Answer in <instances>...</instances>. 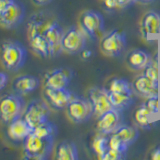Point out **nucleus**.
Returning <instances> with one entry per match:
<instances>
[{"label": "nucleus", "mask_w": 160, "mask_h": 160, "mask_svg": "<svg viewBox=\"0 0 160 160\" xmlns=\"http://www.w3.org/2000/svg\"><path fill=\"white\" fill-rule=\"evenodd\" d=\"M57 126L50 120L39 124L33 129V133L43 139H54L57 135Z\"/></svg>", "instance_id": "25"}, {"label": "nucleus", "mask_w": 160, "mask_h": 160, "mask_svg": "<svg viewBox=\"0 0 160 160\" xmlns=\"http://www.w3.org/2000/svg\"><path fill=\"white\" fill-rule=\"evenodd\" d=\"M7 128V134L9 138L15 142L24 141L30 134L33 132V128L27 123L23 117H19L10 122Z\"/></svg>", "instance_id": "15"}, {"label": "nucleus", "mask_w": 160, "mask_h": 160, "mask_svg": "<svg viewBox=\"0 0 160 160\" xmlns=\"http://www.w3.org/2000/svg\"><path fill=\"white\" fill-rule=\"evenodd\" d=\"M8 82V75L7 73L0 71V90H2L7 85Z\"/></svg>", "instance_id": "33"}, {"label": "nucleus", "mask_w": 160, "mask_h": 160, "mask_svg": "<svg viewBox=\"0 0 160 160\" xmlns=\"http://www.w3.org/2000/svg\"><path fill=\"white\" fill-rule=\"evenodd\" d=\"M86 45V38L83 30H80L76 26L70 27L66 32H64L62 38L63 51L76 54L81 52Z\"/></svg>", "instance_id": "8"}, {"label": "nucleus", "mask_w": 160, "mask_h": 160, "mask_svg": "<svg viewBox=\"0 0 160 160\" xmlns=\"http://www.w3.org/2000/svg\"><path fill=\"white\" fill-rule=\"evenodd\" d=\"M50 110L48 105L41 100H33L24 110L23 118L33 129L45 121L49 120Z\"/></svg>", "instance_id": "7"}, {"label": "nucleus", "mask_w": 160, "mask_h": 160, "mask_svg": "<svg viewBox=\"0 0 160 160\" xmlns=\"http://www.w3.org/2000/svg\"><path fill=\"white\" fill-rule=\"evenodd\" d=\"M57 160H78V150L76 145L70 141H63L57 146Z\"/></svg>", "instance_id": "21"}, {"label": "nucleus", "mask_w": 160, "mask_h": 160, "mask_svg": "<svg viewBox=\"0 0 160 160\" xmlns=\"http://www.w3.org/2000/svg\"><path fill=\"white\" fill-rule=\"evenodd\" d=\"M80 25L84 33L92 39H100L104 32V19L97 11H85L80 18Z\"/></svg>", "instance_id": "6"}, {"label": "nucleus", "mask_w": 160, "mask_h": 160, "mask_svg": "<svg viewBox=\"0 0 160 160\" xmlns=\"http://www.w3.org/2000/svg\"><path fill=\"white\" fill-rule=\"evenodd\" d=\"M127 39L124 32L114 30L104 36L100 41V49L109 57H118L126 48Z\"/></svg>", "instance_id": "5"}, {"label": "nucleus", "mask_w": 160, "mask_h": 160, "mask_svg": "<svg viewBox=\"0 0 160 160\" xmlns=\"http://www.w3.org/2000/svg\"><path fill=\"white\" fill-rule=\"evenodd\" d=\"M109 98L113 108L123 111V110L127 109L133 102V94L128 93H119V92H112L109 91Z\"/></svg>", "instance_id": "22"}, {"label": "nucleus", "mask_w": 160, "mask_h": 160, "mask_svg": "<svg viewBox=\"0 0 160 160\" xmlns=\"http://www.w3.org/2000/svg\"><path fill=\"white\" fill-rule=\"evenodd\" d=\"M32 1L36 5H39V6H43V5L49 4L50 2L52 1V0H32Z\"/></svg>", "instance_id": "38"}, {"label": "nucleus", "mask_w": 160, "mask_h": 160, "mask_svg": "<svg viewBox=\"0 0 160 160\" xmlns=\"http://www.w3.org/2000/svg\"><path fill=\"white\" fill-rule=\"evenodd\" d=\"M137 1L141 2V3H143V4H148V3H151V2H153L154 0H137Z\"/></svg>", "instance_id": "39"}, {"label": "nucleus", "mask_w": 160, "mask_h": 160, "mask_svg": "<svg viewBox=\"0 0 160 160\" xmlns=\"http://www.w3.org/2000/svg\"><path fill=\"white\" fill-rule=\"evenodd\" d=\"M44 97L51 107L57 110H62L67 108L68 104L74 97V95L67 88L52 89L45 87Z\"/></svg>", "instance_id": "13"}, {"label": "nucleus", "mask_w": 160, "mask_h": 160, "mask_svg": "<svg viewBox=\"0 0 160 160\" xmlns=\"http://www.w3.org/2000/svg\"><path fill=\"white\" fill-rule=\"evenodd\" d=\"M88 99L92 104L93 115L96 117L101 116L105 112L113 109L109 98L107 88L103 87H92L88 91Z\"/></svg>", "instance_id": "9"}, {"label": "nucleus", "mask_w": 160, "mask_h": 160, "mask_svg": "<svg viewBox=\"0 0 160 160\" xmlns=\"http://www.w3.org/2000/svg\"><path fill=\"white\" fill-rule=\"evenodd\" d=\"M103 4L105 6V9L107 10H114L115 8L119 7L117 0H103Z\"/></svg>", "instance_id": "32"}, {"label": "nucleus", "mask_w": 160, "mask_h": 160, "mask_svg": "<svg viewBox=\"0 0 160 160\" xmlns=\"http://www.w3.org/2000/svg\"><path fill=\"white\" fill-rule=\"evenodd\" d=\"M29 44L33 51L36 54H38L39 56H41L43 58H47L49 56H51L49 43L44 35L42 34L30 35Z\"/></svg>", "instance_id": "20"}, {"label": "nucleus", "mask_w": 160, "mask_h": 160, "mask_svg": "<svg viewBox=\"0 0 160 160\" xmlns=\"http://www.w3.org/2000/svg\"><path fill=\"white\" fill-rule=\"evenodd\" d=\"M152 116L153 114L150 112V110L147 108L146 104H142L135 110L133 114V118L135 122L138 125L140 128L143 129H150L152 123Z\"/></svg>", "instance_id": "23"}, {"label": "nucleus", "mask_w": 160, "mask_h": 160, "mask_svg": "<svg viewBox=\"0 0 160 160\" xmlns=\"http://www.w3.org/2000/svg\"><path fill=\"white\" fill-rule=\"evenodd\" d=\"M109 91L119 92V93H128L133 94V87L126 79L123 78H113L109 82L108 88Z\"/></svg>", "instance_id": "27"}, {"label": "nucleus", "mask_w": 160, "mask_h": 160, "mask_svg": "<svg viewBox=\"0 0 160 160\" xmlns=\"http://www.w3.org/2000/svg\"><path fill=\"white\" fill-rule=\"evenodd\" d=\"M137 0H117V2L119 4V7H127V6H129V5H132Z\"/></svg>", "instance_id": "36"}, {"label": "nucleus", "mask_w": 160, "mask_h": 160, "mask_svg": "<svg viewBox=\"0 0 160 160\" xmlns=\"http://www.w3.org/2000/svg\"><path fill=\"white\" fill-rule=\"evenodd\" d=\"M150 60H151V57L147 52L141 49H135L128 54L126 61L131 69L143 70L148 65Z\"/></svg>", "instance_id": "19"}, {"label": "nucleus", "mask_w": 160, "mask_h": 160, "mask_svg": "<svg viewBox=\"0 0 160 160\" xmlns=\"http://www.w3.org/2000/svg\"><path fill=\"white\" fill-rule=\"evenodd\" d=\"M64 31L62 27L57 22H53L48 29L45 31L44 36L47 39L50 46V52L51 56L54 57L62 51V38Z\"/></svg>", "instance_id": "17"}, {"label": "nucleus", "mask_w": 160, "mask_h": 160, "mask_svg": "<svg viewBox=\"0 0 160 160\" xmlns=\"http://www.w3.org/2000/svg\"><path fill=\"white\" fill-rule=\"evenodd\" d=\"M25 16V7L24 5L18 1L14 0L10 6L0 14V24L3 27L12 29L18 27L23 21Z\"/></svg>", "instance_id": "11"}, {"label": "nucleus", "mask_w": 160, "mask_h": 160, "mask_svg": "<svg viewBox=\"0 0 160 160\" xmlns=\"http://www.w3.org/2000/svg\"><path fill=\"white\" fill-rule=\"evenodd\" d=\"M81 53H82L81 57H82L83 60H88V59L91 58V56L93 55L92 51H91V50H89V49H83L81 51Z\"/></svg>", "instance_id": "37"}, {"label": "nucleus", "mask_w": 160, "mask_h": 160, "mask_svg": "<svg viewBox=\"0 0 160 160\" xmlns=\"http://www.w3.org/2000/svg\"><path fill=\"white\" fill-rule=\"evenodd\" d=\"M132 87L135 92L142 97L150 98L158 96V81H154L144 74L135 78Z\"/></svg>", "instance_id": "16"}, {"label": "nucleus", "mask_w": 160, "mask_h": 160, "mask_svg": "<svg viewBox=\"0 0 160 160\" xmlns=\"http://www.w3.org/2000/svg\"><path fill=\"white\" fill-rule=\"evenodd\" d=\"M1 62L9 71L19 70L26 62L27 50L16 40H7L1 46Z\"/></svg>", "instance_id": "1"}, {"label": "nucleus", "mask_w": 160, "mask_h": 160, "mask_svg": "<svg viewBox=\"0 0 160 160\" xmlns=\"http://www.w3.org/2000/svg\"><path fill=\"white\" fill-rule=\"evenodd\" d=\"M109 148L119 150V151H123V152H127L128 146L122 141V139L120 138L117 134L113 133L109 135Z\"/></svg>", "instance_id": "29"}, {"label": "nucleus", "mask_w": 160, "mask_h": 160, "mask_svg": "<svg viewBox=\"0 0 160 160\" xmlns=\"http://www.w3.org/2000/svg\"><path fill=\"white\" fill-rule=\"evenodd\" d=\"M91 147L97 157L101 159V157L109 149V135L98 133L93 139Z\"/></svg>", "instance_id": "26"}, {"label": "nucleus", "mask_w": 160, "mask_h": 160, "mask_svg": "<svg viewBox=\"0 0 160 160\" xmlns=\"http://www.w3.org/2000/svg\"><path fill=\"white\" fill-rule=\"evenodd\" d=\"M140 31L147 41L155 40L160 34V13L157 11L146 12L140 22Z\"/></svg>", "instance_id": "12"}, {"label": "nucleus", "mask_w": 160, "mask_h": 160, "mask_svg": "<svg viewBox=\"0 0 160 160\" xmlns=\"http://www.w3.org/2000/svg\"><path fill=\"white\" fill-rule=\"evenodd\" d=\"M122 124H123L122 111L113 108L98 117L96 123V130L98 133L110 135L113 134Z\"/></svg>", "instance_id": "10"}, {"label": "nucleus", "mask_w": 160, "mask_h": 160, "mask_svg": "<svg viewBox=\"0 0 160 160\" xmlns=\"http://www.w3.org/2000/svg\"><path fill=\"white\" fill-rule=\"evenodd\" d=\"M143 74L146 75L150 79L154 80V81H158L159 73H158V59L155 57L154 59L150 60L148 65L143 69Z\"/></svg>", "instance_id": "28"}, {"label": "nucleus", "mask_w": 160, "mask_h": 160, "mask_svg": "<svg viewBox=\"0 0 160 160\" xmlns=\"http://www.w3.org/2000/svg\"><path fill=\"white\" fill-rule=\"evenodd\" d=\"M40 85V80L33 75H21L14 79L13 89L16 93L27 94L35 91Z\"/></svg>", "instance_id": "18"}, {"label": "nucleus", "mask_w": 160, "mask_h": 160, "mask_svg": "<svg viewBox=\"0 0 160 160\" xmlns=\"http://www.w3.org/2000/svg\"><path fill=\"white\" fill-rule=\"evenodd\" d=\"M149 158L151 160H160V148H156L150 152Z\"/></svg>", "instance_id": "35"}, {"label": "nucleus", "mask_w": 160, "mask_h": 160, "mask_svg": "<svg viewBox=\"0 0 160 160\" xmlns=\"http://www.w3.org/2000/svg\"><path fill=\"white\" fill-rule=\"evenodd\" d=\"M13 1L14 0H0V14L5 11L12 4Z\"/></svg>", "instance_id": "34"}, {"label": "nucleus", "mask_w": 160, "mask_h": 160, "mask_svg": "<svg viewBox=\"0 0 160 160\" xmlns=\"http://www.w3.org/2000/svg\"><path fill=\"white\" fill-rule=\"evenodd\" d=\"M145 104H146L147 108L150 110V112H151L153 115L158 114V112H159V99H158V96L147 98V101Z\"/></svg>", "instance_id": "31"}, {"label": "nucleus", "mask_w": 160, "mask_h": 160, "mask_svg": "<svg viewBox=\"0 0 160 160\" xmlns=\"http://www.w3.org/2000/svg\"><path fill=\"white\" fill-rule=\"evenodd\" d=\"M69 119L74 123L87 122L93 115V107L89 99L74 96L66 108Z\"/></svg>", "instance_id": "4"}, {"label": "nucleus", "mask_w": 160, "mask_h": 160, "mask_svg": "<svg viewBox=\"0 0 160 160\" xmlns=\"http://www.w3.org/2000/svg\"><path fill=\"white\" fill-rule=\"evenodd\" d=\"M54 139L40 138L33 132L23 141L25 158L35 160H46L53 150Z\"/></svg>", "instance_id": "2"}, {"label": "nucleus", "mask_w": 160, "mask_h": 160, "mask_svg": "<svg viewBox=\"0 0 160 160\" xmlns=\"http://www.w3.org/2000/svg\"><path fill=\"white\" fill-rule=\"evenodd\" d=\"M126 158V152L109 148L101 157V160H122Z\"/></svg>", "instance_id": "30"}, {"label": "nucleus", "mask_w": 160, "mask_h": 160, "mask_svg": "<svg viewBox=\"0 0 160 160\" xmlns=\"http://www.w3.org/2000/svg\"><path fill=\"white\" fill-rule=\"evenodd\" d=\"M25 108V100L21 94L5 95L0 99V120L5 124H9L13 120L23 116Z\"/></svg>", "instance_id": "3"}, {"label": "nucleus", "mask_w": 160, "mask_h": 160, "mask_svg": "<svg viewBox=\"0 0 160 160\" xmlns=\"http://www.w3.org/2000/svg\"><path fill=\"white\" fill-rule=\"evenodd\" d=\"M72 72L67 68H57L48 72L45 75V87L52 89L67 88L71 81Z\"/></svg>", "instance_id": "14"}, {"label": "nucleus", "mask_w": 160, "mask_h": 160, "mask_svg": "<svg viewBox=\"0 0 160 160\" xmlns=\"http://www.w3.org/2000/svg\"><path fill=\"white\" fill-rule=\"evenodd\" d=\"M114 133L117 134L128 147L136 141L139 136V131L136 127L125 124H122Z\"/></svg>", "instance_id": "24"}]
</instances>
